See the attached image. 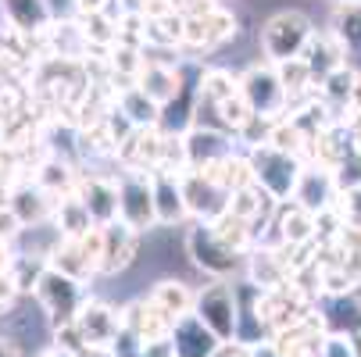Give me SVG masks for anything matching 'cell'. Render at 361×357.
<instances>
[{"label": "cell", "instance_id": "36", "mask_svg": "<svg viewBox=\"0 0 361 357\" xmlns=\"http://www.w3.org/2000/svg\"><path fill=\"white\" fill-rule=\"evenodd\" d=\"M79 246H82V258L93 268V275H100V261H104V225H93L86 236H79Z\"/></svg>", "mask_w": 361, "mask_h": 357}, {"label": "cell", "instance_id": "18", "mask_svg": "<svg viewBox=\"0 0 361 357\" xmlns=\"http://www.w3.org/2000/svg\"><path fill=\"white\" fill-rule=\"evenodd\" d=\"M243 272H247V279H250L254 286H262V289H279V286H286V282L293 279L283 246H265V243H257V246L250 250Z\"/></svg>", "mask_w": 361, "mask_h": 357}, {"label": "cell", "instance_id": "51", "mask_svg": "<svg viewBox=\"0 0 361 357\" xmlns=\"http://www.w3.org/2000/svg\"><path fill=\"white\" fill-rule=\"evenodd\" d=\"M336 4H340V0H336Z\"/></svg>", "mask_w": 361, "mask_h": 357}, {"label": "cell", "instance_id": "42", "mask_svg": "<svg viewBox=\"0 0 361 357\" xmlns=\"http://www.w3.org/2000/svg\"><path fill=\"white\" fill-rule=\"evenodd\" d=\"M18 296H22V293H18L11 272H8V268H0V311H11Z\"/></svg>", "mask_w": 361, "mask_h": 357}, {"label": "cell", "instance_id": "15", "mask_svg": "<svg viewBox=\"0 0 361 357\" xmlns=\"http://www.w3.org/2000/svg\"><path fill=\"white\" fill-rule=\"evenodd\" d=\"M161 143H165L161 129H133L118 143L115 158L122 161L126 172H154L158 161H161Z\"/></svg>", "mask_w": 361, "mask_h": 357}, {"label": "cell", "instance_id": "41", "mask_svg": "<svg viewBox=\"0 0 361 357\" xmlns=\"http://www.w3.org/2000/svg\"><path fill=\"white\" fill-rule=\"evenodd\" d=\"M22 222H18V215L11 211V203L8 208H0V239H8V243H15L18 236H22Z\"/></svg>", "mask_w": 361, "mask_h": 357}, {"label": "cell", "instance_id": "38", "mask_svg": "<svg viewBox=\"0 0 361 357\" xmlns=\"http://www.w3.org/2000/svg\"><path fill=\"white\" fill-rule=\"evenodd\" d=\"M336 211H340V218H343L347 229H361V186H354V189H340Z\"/></svg>", "mask_w": 361, "mask_h": 357}, {"label": "cell", "instance_id": "37", "mask_svg": "<svg viewBox=\"0 0 361 357\" xmlns=\"http://www.w3.org/2000/svg\"><path fill=\"white\" fill-rule=\"evenodd\" d=\"M319 357H361V350L354 343V332H326Z\"/></svg>", "mask_w": 361, "mask_h": 357}, {"label": "cell", "instance_id": "10", "mask_svg": "<svg viewBox=\"0 0 361 357\" xmlns=\"http://www.w3.org/2000/svg\"><path fill=\"white\" fill-rule=\"evenodd\" d=\"M183 179V196H186V211H190V218H197V222H215L226 208H229V193L219 186V182H212L204 172H183L179 175Z\"/></svg>", "mask_w": 361, "mask_h": 357}, {"label": "cell", "instance_id": "49", "mask_svg": "<svg viewBox=\"0 0 361 357\" xmlns=\"http://www.w3.org/2000/svg\"><path fill=\"white\" fill-rule=\"evenodd\" d=\"M39 357H79V353H68V350H61V346H47Z\"/></svg>", "mask_w": 361, "mask_h": 357}, {"label": "cell", "instance_id": "25", "mask_svg": "<svg viewBox=\"0 0 361 357\" xmlns=\"http://www.w3.org/2000/svg\"><path fill=\"white\" fill-rule=\"evenodd\" d=\"M32 182L43 186L50 196H68V193H75V186H79V172H75V165H72L68 158L47 154V158L32 168Z\"/></svg>", "mask_w": 361, "mask_h": 357}, {"label": "cell", "instance_id": "47", "mask_svg": "<svg viewBox=\"0 0 361 357\" xmlns=\"http://www.w3.org/2000/svg\"><path fill=\"white\" fill-rule=\"evenodd\" d=\"M347 111H357L361 115V72L354 75V89H350V100H347Z\"/></svg>", "mask_w": 361, "mask_h": 357}, {"label": "cell", "instance_id": "11", "mask_svg": "<svg viewBox=\"0 0 361 357\" xmlns=\"http://www.w3.org/2000/svg\"><path fill=\"white\" fill-rule=\"evenodd\" d=\"M183 139H186V154H190V168L193 172H208L222 158L236 154L233 150V132L215 129V125H190L183 132Z\"/></svg>", "mask_w": 361, "mask_h": 357}, {"label": "cell", "instance_id": "1", "mask_svg": "<svg viewBox=\"0 0 361 357\" xmlns=\"http://www.w3.org/2000/svg\"><path fill=\"white\" fill-rule=\"evenodd\" d=\"M315 36V25L304 11L297 8H279L276 15L265 18L262 32H257V43H262V54L272 65H283L290 58H304L307 43Z\"/></svg>", "mask_w": 361, "mask_h": 357}, {"label": "cell", "instance_id": "31", "mask_svg": "<svg viewBox=\"0 0 361 357\" xmlns=\"http://www.w3.org/2000/svg\"><path fill=\"white\" fill-rule=\"evenodd\" d=\"M347 50L361 46V0H340L333 8V29H329Z\"/></svg>", "mask_w": 361, "mask_h": 357}, {"label": "cell", "instance_id": "40", "mask_svg": "<svg viewBox=\"0 0 361 357\" xmlns=\"http://www.w3.org/2000/svg\"><path fill=\"white\" fill-rule=\"evenodd\" d=\"M140 350H143V339L133 332V329H118V336H115V343H111V350H108V357H140Z\"/></svg>", "mask_w": 361, "mask_h": 357}, {"label": "cell", "instance_id": "9", "mask_svg": "<svg viewBox=\"0 0 361 357\" xmlns=\"http://www.w3.org/2000/svg\"><path fill=\"white\" fill-rule=\"evenodd\" d=\"M75 325H79V332H82V339L90 346V357H93V353H108L111 350V343H115V336L122 329V315L111 308V303L90 296L82 303V311L75 315Z\"/></svg>", "mask_w": 361, "mask_h": 357}, {"label": "cell", "instance_id": "43", "mask_svg": "<svg viewBox=\"0 0 361 357\" xmlns=\"http://www.w3.org/2000/svg\"><path fill=\"white\" fill-rule=\"evenodd\" d=\"M140 357H176V346L172 339H154V343H143Z\"/></svg>", "mask_w": 361, "mask_h": 357}, {"label": "cell", "instance_id": "27", "mask_svg": "<svg viewBox=\"0 0 361 357\" xmlns=\"http://www.w3.org/2000/svg\"><path fill=\"white\" fill-rule=\"evenodd\" d=\"M54 229L65 236V239H79V236H86L97 222L90 218V211H86V203L75 196V193H68V196H58V203H54Z\"/></svg>", "mask_w": 361, "mask_h": 357}, {"label": "cell", "instance_id": "3", "mask_svg": "<svg viewBox=\"0 0 361 357\" xmlns=\"http://www.w3.org/2000/svg\"><path fill=\"white\" fill-rule=\"evenodd\" d=\"M32 296H36L39 311L47 318V329L54 332V329L75 322V315L82 311V303L90 300V289H86V282H79V279H72L65 272H54L47 265V272L39 275Z\"/></svg>", "mask_w": 361, "mask_h": 357}, {"label": "cell", "instance_id": "4", "mask_svg": "<svg viewBox=\"0 0 361 357\" xmlns=\"http://www.w3.org/2000/svg\"><path fill=\"white\" fill-rule=\"evenodd\" d=\"M240 93H243V100H247L250 115H257V118L279 122V118L290 115V93H286V86H283V79H279V68H276L272 61L250 65V68L240 75Z\"/></svg>", "mask_w": 361, "mask_h": 357}, {"label": "cell", "instance_id": "19", "mask_svg": "<svg viewBox=\"0 0 361 357\" xmlns=\"http://www.w3.org/2000/svg\"><path fill=\"white\" fill-rule=\"evenodd\" d=\"M150 189H154V211H158V225H179L190 218L186 211V196H183V179L169 175L161 168L150 172Z\"/></svg>", "mask_w": 361, "mask_h": 357}, {"label": "cell", "instance_id": "24", "mask_svg": "<svg viewBox=\"0 0 361 357\" xmlns=\"http://www.w3.org/2000/svg\"><path fill=\"white\" fill-rule=\"evenodd\" d=\"M343 58H347V46L333 32H315L312 43H307V50H304V61H307V68H312V75H315V86L326 75H333L336 68H343L347 65Z\"/></svg>", "mask_w": 361, "mask_h": 357}, {"label": "cell", "instance_id": "14", "mask_svg": "<svg viewBox=\"0 0 361 357\" xmlns=\"http://www.w3.org/2000/svg\"><path fill=\"white\" fill-rule=\"evenodd\" d=\"M75 196L86 203V211L97 225L118 222V179L108 175H79Z\"/></svg>", "mask_w": 361, "mask_h": 357}, {"label": "cell", "instance_id": "29", "mask_svg": "<svg viewBox=\"0 0 361 357\" xmlns=\"http://www.w3.org/2000/svg\"><path fill=\"white\" fill-rule=\"evenodd\" d=\"M47 265L54 268V272H65V275H72V279H79V282H90L93 279V268L86 265V258H82V246H79V239H58V246L50 250V258H47Z\"/></svg>", "mask_w": 361, "mask_h": 357}, {"label": "cell", "instance_id": "5", "mask_svg": "<svg viewBox=\"0 0 361 357\" xmlns=\"http://www.w3.org/2000/svg\"><path fill=\"white\" fill-rule=\"evenodd\" d=\"M186 253L190 261L212 279H233L243 265V253L233 250L229 243L219 239V232L212 229V222H197L186 229Z\"/></svg>", "mask_w": 361, "mask_h": 357}, {"label": "cell", "instance_id": "28", "mask_svg": "<svg viewBox=\"0 0 361 357\" xmlns=\"http://www.w3.org/2000/svg\"><path fill=\"white\" fill-rule=\"evenodd\" d=\"M150 300L158 303V308L176 322L179 315H190L193 311V303H197V293L183 282V279H161V282H154L150 289Z\"/></svg>", "mask_w": 361, "mask_h": 357}, {"label": "cell", "instance_id": "45", "mask_svg": "<svg viewBox=\"0 0 361 357\" xmlns=\"http://www.w3.org/2000/svg\"><path fill=\"white\" fill-rule=\"evenodd\" d=\"M15 253H18V246H15V243H8V239H0V268H11V261H15Z\"/></svg>", "mask_w": 361, "mask_h": 357}, {"label": "cell", "instance_id": "20", "mask_svg": "<svg viewBox=\"0 0 361 357\" xmlns=\"http://www.w3.org/2000/svg\"><path fill=\"white\" fill-rule=\"evenodd\" d=\"M122 315V325L126 329H133L143 343H154V339H169V332H172V318L154 303L150 296H140V300H133V303H126V308L118 311Z\"/></svg>", "mask_w": 361, "mask_h": 357}, {"label": "cell", "instance_id": "6", "mask_svg": "<svg viewBox=\"0 0 361 357\" xmlns=\"http://www.w3.org/2000/svg\"><path fill=\"white\" fill-rule=\"evenodd\" d=\"M118 222H126L136 232L158 229L150 172H122V179H118Z\"/></svg>", "mask_w": 361, "mask_h": 357}, {"label": "cell", "instance_id": "30", "mask_svg": "<svg viewBox=\"0 0 361 357\" xmlns=\"http://www.w3.org/2000/svg\"><path fill=\"white\" fill-rule=\"evenodd\" d=\"M212 229L219 232V239H222V243H229V246H233V250H240V253H247V250H254V246H257V229H254L247 218L233 215L229 208L212 222Z\"/></svg>", "mask_w": 361, "mask_h": 357}, {"label": "cell", "instance_id": "32", "mask_svg": "<svg viewBox=\"0 0 361 357\" xmlns=\"http://www.w3.org/2000/svg\"><path fill=\"white\" fill-rule=\"evenodd\" d=\"M212 182H219L226 193H233V189H240V186H247V182H254V175H250V161H247V154H229V158H222L219 165H212L208 172Z\"/></svg>", "mask_w": 361, "mask_h": 357}, {"label": "cell", "instance_id": "50", "mask_svg": "<svg viewBox=\"0 0 361 357\" xmlns=\"http://www.w3.org/2000/svg\"><path fill=\"white\" fill-rule=\"evenodd\" d=\"M354 343H357V350H361V329H357V332H354Z\"/></svg>", "mask_w": 361, "mask_h": 357}, {"label": "cell", "instance_id": "34", "mask_svg": "<svg viewBox=\"0 0 361 357\" xmlns=\"http://www.w3.org/2000/svg\"><path fill=\"white\" fill-rule=\"evenodd\" d=\"M354 75H357V72H354V68H347V65H343V68H336L333 75H326V79L319 82V96L326 100L329 108H340V104L347 108L350 89H354Z\"/></svg>", "mask_w": 361, "mask_h": 357}, {"label": "cell", "instance_id": "44", "mask_svg": "<svg viewBox=\"0 0 361 357\" xmlns=\"http://www.w3.org/2000/svg\"><path fill=\"white\" fill-rule=\"evenodd\" d=\"M215 357H254V353H250V346H243V343H222V346L215 350Z\"/></svg>", "mask_w": 361, "mask_h": 357}, {"label": "cell", "instance_id": "17", "mask_svg": "<svg viewBox=\"0 0 361 357\" xmlns=\"http://www.w3.org/2000/svg\"><path fill=\"white\" fill-rule=\"evenodd\" d=\"M140 239H143V232L129 229L126 222L104 225V261H100V275H122L140 258Z\"/></svg>", "mask_w": 361, "mask_h": 357}, {"label": "cell", "instance_id": "22", "mask_svg": "<svg viewBox=\"0 0 361 357\" xmlns=\"http://www.w3.org/2000/svg\"><path fill=\"white\" fill-rule=\"evenodd\" d=\"M54 203H58V196H50L36 182H15V189H11V211L18 215V222L25 229L54 218Z\"/></svg>", "mask_w": 361, "mask_h": 357}, {"label": "cell", "instance_id": "23", "mask_svg": "<svg viewBox=\"0 0 361 357\" xmlns=\"http://www.w3.org/2000/svg\"><path fill=\"white\" fill-rule=\"evenodd\" d=\"M276 208H279V200L269 196L257 182H247V186H240V189L229 193V211L240 215V218H247L257 232H262V225H269L276 218Z\"/></svg>", "mask_w": 361, "mask_h": 357}, {"label": "cell", "instance_id": "26", "mask_svg": "<svg viewBox=\"0 0 361 357\" xmlns=\"http://www.w3.org/2000/svg\"><path fill=\"white\" fill-rule=\"evenodd\" d=\"M115 108L136 125V129H161V104H154V100L136 86V82H129V86H122L118 89V96H115Z\"/></svg>", "mask_w": 361, "mask_h": 357}, {"label": "cell", "instance_id": "13", "mask_svg": "<svg viewBox=\"0 0 361 357\" xmlns=\"http://www.w3.org/2000/svg\"><path fill=\"white\" fill-rule=\"evenodd\" d=\"M0 18L11 32L22 36H43L50 25H54L58 11L50 0H0Z\"/></svg>", "mask_w": 361, "mask_h": 357}, {"label": "cell", "instance_id": "2", "mask_svg": "<svg viewBox=\"0 0 361 357\" xmlns=\"http://www.w3.org/2000/svg\"><path fill=\"white\" fill-rule=\"evenodd\" d=\"M247 161H250L254 182L262 186L269 196H276L279 203L293 200L297 182H300V172H304V158L300 154H290V150H279L272 143H262V146H250L247 150Z\"/></svg>", "mask_w": 361, "mask_h": 357}, {"label": "cell", "instance_id": "33", "mask_svg": "<svg viewBox=\"0 0 361 357\" xmlns=\"http://www.w3.org/2000/svg\"><path fill=\"white\" fill-rule=\"evenodd\" d=\"M276 68H279V79H283V86H286V93H290V108H293L297 100H304L307 89L315 86V75H312V68H307L304 58H290V61H283V65H276Z\"/></svg>", "mask_w": 361, "mask_h": 357}, {"label": "cell", "instance_id": "8", "mask_svg": "<svg viewBox=\"0 0 361 357\" xmlns=\"http://www.w3.org/2000/svg\"><path fill=\"white\" fill-rule=\"evenodd\" d=\"M236 286V336L233 343H243V346H257V343H269L272 339V329L262 315V286H254L250 279L243 282H233Z\"/></svg>", "mask_w": 361, "mask_h": 357}, {"label": "cell", "instance_id": "35", "mask_svg": "<svg viewBox=\"0 0 361 357\" xmlns=\"http://www.w3.org/2000/svg\"><path fill=\"white\" fill-rule=\"evenodd\" d=\"M8 272H11V279H15L18 293H29V296H32V289H36L39 275L47 272V261H43V258H32V253H22V250H18Z\"/></svg>", "mask_w": 361, "mask_h": 357}, {"label": "cell", "instance_id": "48", "mask_svg": "<svg viewBox=\"0 0 361 357\" xmlns=\"http://www.w3.org/2000/svg\"><path fill=\"white\" fill-rule=\"evenodd\" d=\"M250 353H254V357H283V353L276 350V343H272V339H269V343H257V346H250Z\"/></svg>", "mask_w": 361, "mask_h": 357}, {"label": "cell", "instance_id": "16", "mask_svg": "<svg viewBox=\"0 0 361 357\" xmlns=\"http://www.w3.org/2000/svg\"><path fill=\"white\" fill-rule=\"evenodd\" d=\"M169 339H172V346H176V357H215V350L222 346V339L200 322L197 311L179 315V318L172 322Z\"/></svg>", "mask_w": 361, "mask_h": 357}, {"label": "cell", "instance_id": "46", "mask_svg": "<svg viewBox=\"0 0 361 357\" xmlns=\"http://www.w3.org/2000/svg\"><path fill=\"white\" fill-rule=\"evenodd\" d=\"M0 357H25V353H22V346L11 336H0Z\"/></svg>", "mask_w": 361, "mask_h": 357}, {"label": "cell", "instance_id": "12", "mask_svg": "<svg viewBox=\"0 0 361 357\" xmlns=\"http://www.w3.org/2000/svg\"><path fill=\"white\" fill-rule=\"evenodd\" d=\"M293 200L300 203V208H307L312 215H322V211L336 208V200H340V186H336L333 168H326V165H319V161L304 165Z\"/></svg>", "mask_w": 361, "mask_h": 357}, {"label": "cell", "instance_id": "39", "mask_svg": "<svg viewBox=\"0 0 361 357\" xmlns=\"http://www.w3.org/2000/svg\"><path fill=\"white\" fill-rule=\"evenodd\" d=\"M50 336H54V346H61V350H68V353H79V357H90V346H86V339H82V332H79L75 322L54 329Z\"/></svg>", "mask_w": 361, "mask_h": 357}, {"label": "cell", "instance_id": "7", "mask_svg": "<svg viewBox=\"0 0 361 357\" xmlns=\"http://www.w3.org/2000/svg\"><path fill=\"white\" fill-rule=\"evenodd\" d=\"M193 311L222 343H233V336H236V286L229 279H215L212 286H204L197 293Z\"/></svg>", "mask_w": 361, "mask_h": 357}, {"label": "cell", "instance_id": "21", "mask_svg": "<svg viewBox=\"0 0 361 357\" xmlns=\"http://www.w3.org/2000/svg\"><path fill=\"white\" fill-rule=\"evenodd\" d=\"M136 86L154 100V104H161V111L172 104V100L186 89L183 82V72L176 65H165V61H143V72L136 79Z\"/></svg>", "mask_w": 361, "mask_h": 357}]
</instances>
